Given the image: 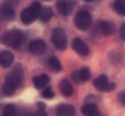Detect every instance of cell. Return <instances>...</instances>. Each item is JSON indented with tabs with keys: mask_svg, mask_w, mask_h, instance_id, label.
<instances>
[{
	"mask_svg": "<svg viewBox=\"0 0 125 116\" xmlns=\"http://www.w3.org/2000/svg\"><path fill=\"white\" fill-rule=\"evenodd\" d=\"M23 80V69L20 64H17L5 79V82L2 85V93L5 96H11L16 92V89L21 86Z\"/></svg>",
	"mask_w": 125,
	"mask_h": 116,
	"instance_id": "1",
	"label": "cell"
},
{
	"mask_svg": "<svg viewBox=\"0 0 125 116\" xmlns=\"http://www.w3.org/2000/svg\"><path fill=\"white\" fill-rule=\"evenodd\" d=\"M1 41H2V44H5L10 47L18 48L23 41V34H22V32H20L17 29H12L4 34V36L1 38Z\"/></svg>",
	"mask_w": 125,
	"mask_h": 116,
	"instance_id": "2",
	"label": "cell"
},
{
	"mask_svg": "<svg viewBox=\"0 0 125 116\" xmlns=\"http://www.w3.org/2000/svg\"><path fill=\"white\" fill-rule=\"evenodd\" d=\"M42 10V5L39 2H33L29 7L24 9L21 12V21L24 24H31L35 21V18H38L39 12Z\"/></svg>",
	"mask_w": 125,
	"mask_h": 116,
	"instance_id": "3",
	"label": "cell"
},
{
	"mask_svg": "<svg viewBox=\"0 0 125 116\" xmlns=\"http://www.w3.org/2000/svg\"><path fill=\"white\" fill-rule=\"evenodd\" d=\"M51 41L57 50H64L67 46V35L62 28H55L51 33Z\"/></svg>",
	"mask_w": 125,
	"mask_h": 116,
	"instance_id": "4",
	"label": "cell"
},
{
	"mask_svg": "<svg viewBox=\"0 0 125 116\" xmlns=\"http://www.w3.org/2000/svg\"><path fill=\"white\" fill-rule=\"evenodd\" d=\"M75 27L79 29V30H87L92 23V17L91 15L85 11V10H82L77 13L75 16Z\"/></svg>",
	"mask_w": 125,
	"mask_h": 116,
	"instance_id": "5",
	"label": "cell"
},
{
	"mask_svg": "<svg viewBox=\"0 0 125 116\" xmlns=\"http://www.w3.org/2000/svg\"><path fill=\"white\" fill-rule=\"evenodd\" d=\"M94 86L101 92H111L115 88L114 82H109L106 75H100L94 80Z\"/></svg>",
	"mask_w": 125,
	"mask_h": 116,
	"instance_id": "6",
	"label": "cell"
},
{
	"mask_svg": "<svg viewBox=\"0 0 125 116\" xmlns=\"http://www.w3.org/2000/svg\"><path fill=\"white\" fill-rule=\"evenodd\" d=\"M57 10L62 16H69L74 9V1L72 0H57Z\"/></svg>",
	"mask_w": 125,
	"mask_h": 116,
	"instance_id": "7",
	"label": "cell"
},
{
	"mask_svg": "<svg viewBox=\"0 0 125 116\" xmlns=\"http://www.w3.org/2000/svg\"><path fill=\"white\" fill-rule=\"evenodd\" d=\"M28 50L33 54H42L46 51V44L42 40H34L28 45Z\"/></svg>",
	"mask_w": 125,
	"mask_h": 116,
	"instance_id": "8",
	"label": "cell"
},
{
	"mask_svg": "<svg viewBox=\"0 0 125 116\" xmlns=\"http://www.w3.org/2000/svg\"><path fill=\"white\" fill-rule=\"evenodd\" d=\"M72 47H73V50L79 54V56H87L89 54V47H87V45L84 42L82 39H74L73 40V42H72Z\"/></svg>",
	"mask_w": 125,
	"mask_h": 116,
	"instance_id": "9",
	"label": "cell"
},
{
	"mask_svg": "<svg viewBox=\"0 0 125 116\" xmlns=\"http://www.w3.org/2000/svg\"><path fill=\"white\" fill-rule=\"evenodd\" d=\"M0 13H1V16H2L5 19L11 21V19H13V17H15V9H13V6H12L10 2H5V4L0 7Z\"/></svg>",
	"mask_w": 125,
	"mask_h": 116,
	"instance_id": "10",
	"label": "cell"
},
{
	"mask_svg": "<svg viewBox=\"0 0 125 116\" xmlns=\"http://www.w3.org/2000/svg\"><path fill=\"white\" fill-rule=\"evenodd\" d=\"M13 63V54L10 51H2L0 52V67L7 68Z\"/></svg>",
	"mask_w": 125,
	"mask_h": 116,
	"instance_id": "11",
	"label": "cell"
},
{
	"mask_svg": "<svg viewBox=\"0 0 125 116\" xmlns=\"http://www.w3.org/2000/svg\"><path fill=\"white\" fill-rule=\"evenodd\" d=\"M56 116H75V110L72 105L68 104H62L57 108Z\"/></svg>",
	"mask_w": 125,
	"mask_h": 116,
	"instance_id": "12",
	"label": "cell"
},
{
	"mask_svg": "<svg viewBox=\"0 0 125 116\" xmlns=\"http://www.w3.org/2000/svg\"><path fill=\"white\" fill-rule=\"evenodd\" d=\"M82 113H83L85 116H100L98 108H97L95 104H91V103L84 104L83 108H82Z\"/></svg>",
	"mask_w": 125,
	"mask_h": 116,
	"instance_id": "13",
	"label": "cell"
},
{
	"mask_svg": "<svg viewBox=\"0 0 125 116\" xmlns=\"http://www.w3.org/2000/svg\"><path fill=\"white\" fill-rule=\"evenodd\" d=\"M60 89H61L62 94L66 96V97H71L73 94V92H74L73 86H72V83L68 80H62L60 82Z\"/></svg>",
	"mask_w": 125,
	"mask_h": 116,
	"instance_id": "14",
	"label": "cell"
},
{
	"mask_svg": "<svg viewBox=\"0 0 125 116\" xmlns=\"http://www.w3.org/2000/svg\"><path fill=\"white\" fill-rule=\"evenodd\" d=\"M100 29L104 35L109 36L114 33V24L109 21H101L100 22Z\"/></svg>",
	"mask_w": 125,
	"mask_h": 116,
	"instance_id": "15",
	"label": "cell"
},
{
	"mask_svg": "<svg viewBox=\"0 0 125 116\" xmlns=\"http://www.w3.org/2000/svg\"><path fill=\"white\" fill-rule=\"evenodd\" d=\"M49 81H50V79H49L47 75H45V74H42V75H38V76L33 77V85H34L35 88H38V89L45 87V86L49 83Z\"/></svg>",
	"mask_w": 125,
	"mask_h": 116,
	"instance_id": "16",
	"label": "cell"
},
{
	"mask_svg": "<svg viewBox=\"0 0 125 116\" xmlns=\"http://www.w3.org/2000/svg\"><path fill=\"white\" fill-rule=\"evenodd\" d=\"M52 16H53L52 9L49 7V6H46V7H42V10H40L38 17L40 18L42 22H49V21L52 18Z\"/></svg>",
	"mask_w": 125,
	"mask_h": 116,
	"instance_id": "17",
	"label": "cell"
},
{
	"mask_svg": "<svg viewBox=\"0 0 125 116\" xmlns=\"http://www.w3.org/2000/svg\"><path fill=\"white\" fill-rule=\"evenodd\" d=\"M113 9L118 15L125 16V0H115L113 4Z\"/></svg>",
	"mask_w": 125,
	"mask_h": 116,
	"instance_id": "18",
	"label": "cell"
},
{
	"mask_svg": "<svg viewBox=\"0 0 125 116\" xmlns=\"http://www.w3.org/2000/svg\"><path fill=\"white\" fill-rule=\"evenodd\" d=\"M1 116H16V107L13 104H7L4 107Z\"/></svg>",
	"mask_w": 125,
	"mask_h": 116,
	"instance_id": "19",
	"label": "cell"
},
{
	"mask_svg": "<svg viewBox=\"0 0 125 116\" xmlns=\"http://www.w3.org/2000/svg\"><path fill=\"white\" fill-rule=\"evenodd\" d=\"M49 65H50L51 69L55 70V71H60V70L62 69V65H61L60 61H58L57 58H55V57H51V58L49 59Z\"/></svg>",
	"mask_w": 125,
	"mask_h": 116,
	"instance_id": "20",
	"label": "cell"
},
{
	"mask_svg": "<svg viewBox=\"0 0 125 116\" xmlns=\"http://www.w3.org/2000/svg\"><path fill=\"white\" fill-rule=\"evenodd\" d=\"M91 76L90 74V70L87 68H84V69H80L79 70V77H80V81H87Z\"/></svg>",
	"mask_w": 125,
	"mask_h": 116,
	"instance_id": "21",
	"label": "cell"
},
{
	"mask_svg": "<svg viewBox=\"0 0 125 116\" xmlns=\"http://www.w3.org/2000/svg\"><path fill=\"white\" fill-rule=\"evenodd\" d=\"M55 96V93H53V91L51 89V88H45L44 89V92H42V97L45 98V99H51L52 97Z\"/></svg>",
	"mask_w": 125,
	"mask_h": 116,
	"instance_id": "22",
	"label": "cell"
},
{
	"mask_svg": "<svg viewBox=\"0 0 125 116\" xmlns=\"http://www.w3.org/2000/svg\"><path fill=\"white\" fill-rule=\"evenodd\" d=\"M72 77H73V80H75L77 82H80V77H79V70H74V71L72 73Z\"/></svg>",
	"mask_w": 125,
	"mask_h": 116,
	"instance_id": "23",
	"label": "cell"
},
{
	"mask_svg": "<svg viewBox=\"0 0 125 116\" xmlns=\"http://www.w3.org/2000/svg\"><path fill=\"white\" fill-rule=\"evenodd\" d=\"M32 116H47V114H46V111H45V110L39 109L38 111H35V113H34Z\"/></svg>",
	"mask_w": 125,
	"mask_h": 116,
	"instance_id": "24",
	"label": "cell"
},
{
	"mask_svg": "<svg viewBox=\"0 0 125 116\" xmlns=\"http://www.w3.org/2000/svg\"><path fill=\"white\" fill-rule=\"evenodd\" d=\"M120 38L125 40V23L122 26V28H120Z\"/></svg>",
	"mask_w": 125,
	"mask_h": 116,
	"instance_id": "25",
	"label": "cell"
},
{
	"mask_svg": "<svg viewBox=\"0 0 125 116\" xmlns=\"http://www.w3.org/2000/svg\"><path fill=\"white\" fill-rule=\"evenodd\" d=\"M119 100H120V103L125 104V91L124 92H122V93L119 94Z\"/></svg>",
	"mask_w": 125,
	"mask_h": 116,
	"instance_id": "26",
	"label": "cell"
},
{
	"mask_svg": "<svg viewBox=\"0 0 125 116\" xmlns=\"http://www.w3.org/2000/svg\"><path fill=\"white\" fill-rule=\"evenodd\" d=\"M28 114H29V113H28V110H22V111L20 113V115L18 116H29Z\"/></svg>",
	"mask_w": 125,
	"mask_h": 116,
	"instance_id": "27",
	"label": "cell"
},
{
	"mask_svg": "<svg viewBox=\"0 0 125 116\" xmlns=\"http://www.w3.org/2000/svg\"><path fill=\"white\" fill-rule=\"evenodd\" d=\"M38 107H39V109L45 110V105H44V103H42V102H39V103H38Z\"/></svg>",
	"mask_w": 125,
	"mask_h": 116,
	"instance_id": "28",
	"label": "cell"
},
{
	"mask_svg": "<svg viewBox=\"0 0 125 116\" xmlns=\"http://www.w3.org/2000/svg\"><path fill=\"white\" fill-rule=\"evenodd\" d=\"M85 1H94V0H85Z\"/></svg>",
	"mask_w": 125,
	"mask_h": 116,
	"instance_id": "29",
	"label": "cell"
},
{
	"mask_svg": "<svg viewBox=\"0 0 125 116\" xmlns=\"http://www.w3.org/2000/svg\"><path fill=\"white\" fill-rule=\"evenodd\" d=\"M46 1H51V0H46Z\"/></svg>",
	"mask_w": 125,
	"mask_h": 116,
	"instance_id": "30",
	"label": "cell"
}]
</instances>
